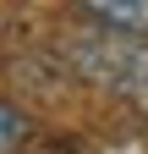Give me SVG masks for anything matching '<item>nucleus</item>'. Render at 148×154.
<instances>
[{
  "label": "nucleus",
  "mask_w": 148,
  "mask_h": 154,
  "mask_svg": "<svg viewBox=\"0 0 148 154\" xmlns=\"http://www.w3.org/2000/svg\"><path fill=\"white\" fill-rule=\"evenodd\" d=\"M66 61L93 88H110L121 99H148V38L137 33H115V28L77 33L66 38Z\"/></svg>",
  "instance_id": "1"
},
{
  "label": "nucleus",
  "mask_w": 148,
  "mask_h": 154,
  "mask_svg": "<svg viewBox=\"0 0 148 154\" xmlns=\"http://www.w3.org/2000/svg\"><path fill=\"white\" fill-rule=\"evenodd\" d=\"M77 6L93 17L99 28H115V33H137V38H148V0H77Z\"/></svg>",
  "instance_id": "2"
},
{
  "label": "nucleus",
  "mask_w": 148,
  "mask_h": 154,
  "mask_svg": "<svg viewBox=\"0 0 148 154\" xmlns=\"http://www.w3.org/2000/svg\"><path fill=\"white\" fill-rule=\"evenodd\" d=\"M28 138H33V121H28L11 99H0V154H16Z\"/></svg>",
  "instance_id": "3"
}]
</instances>
